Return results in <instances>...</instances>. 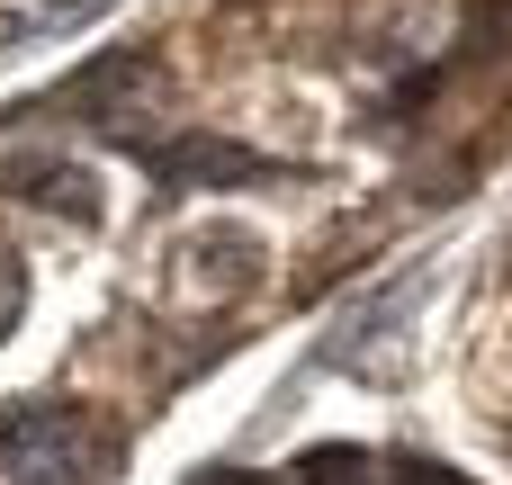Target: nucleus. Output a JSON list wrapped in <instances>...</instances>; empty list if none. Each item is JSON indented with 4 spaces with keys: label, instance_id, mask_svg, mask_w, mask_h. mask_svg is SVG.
<instances>
[{
    "label": "nucleus",
    "instance_id": "obj_4",
    "mask_svg": "<svg viewBox=\"0 0 512 485\" xmlns=\"http://www.w3.org/2000/svg\"><path fill=\"white\" fill-rule=\"evenodd\" d=\"M189 485H279V477H261V468H198Z\"/></svg>",
    "mask_w": 512,
    "mask_h": 485
},
{
    "label": "nucleus",
    "instance_id": "obj_2",
    "mask_svg": "<svg viewBox=\"0 0 512 485\" xmlns=\"http://www.w3.org/2000/svg\"><path fill=\"white\" fill-rule=\"evenodd\" d=\"M306 485H468L450 477V468H423V459H405V450H306Z\"/></svg>",
    "mask_w": 512,
    "mask_h": 485
},
{
    "label": "nucleus",
    "instance_id": "obj_3",
    "mask_svg": "<svg viewBox=\"0 0 512 485\" xmlns=\"http://www.w3.org/2000/svg\"><path fill=\"white\" fill-rule=\"evenodd\" d=\"M153 171L162 180H270V162L261 153H243V144H207V135H189V144H153Z\"/></svg>",
    "mask_w": 512,
    "mask_h": 485
},
{
    "label": "nucleus",
    "instance_id": "obj_1",
    "mask_svg": "<svg viewBox=\"0 0 512 485\" xmlns=\"http://www.w3.org/2000/svg\"><path fill=\"white\" fill-rule=\"evenodd\" d=\"M108 468V432L81 405H18L0 432V477L9 485H90Z\"/></svg>",
    "mask_w": 512,
    "mask_h": 485
}]
</instances>
